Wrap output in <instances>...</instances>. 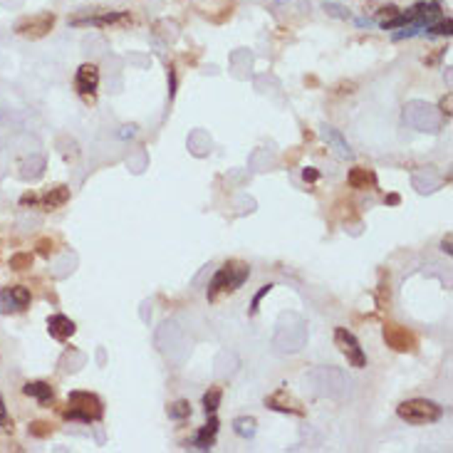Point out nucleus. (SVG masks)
Returning a JSON list of instances; mask_svg holds the SVG:
<instances>
[{"label": "nucleus", "instance_id": "f257e3e1", "mask_svg": "<svg viewBox=\"0 0 453 453\" xmlns=\"http://www.w3.org/2000/svg\"><path fill=\"white\" fill-rule=\"evenodd\" d=\"M248 277H250V268L248 263H241V260H228V263L211 277V283H208V302H216L221 295H233L243 288Z\"/></svg>", "mask_w": 453, "mask_h": 453}, {"label": "nucleus", "instance_id": "f03ea898", "mask_svg": "<svg viewBox=\"0 0 453 453\" xmlns=\"http://www.w3.org/2000/svg\"><path fill=\"white\" fill-rule=\"evenodd\" d=\"M67 421H82V424H95L104 416V404L92 391H70L67 396V409L62 412Z\"/></svg>", "mask_w": 453, "mask_h": 453}, {"label": "nucleus", "instance_id": "7ed1b4c3", "mask_svg": "<svg viewBox=\"0 0 453 453\" xmlns=\"http://www.w3.org/2000/svg\"><path fill=\"white\" fill-rule=\"evenodd\" d=\"M396 416L412 426H429L443 418V406L431 399H406L396 406Z\"/></svg>", "mask_w": 453, "mask_h": 453}, {"label": "nucleus", "instance_id": "20e7f679", "mask_svg": "<svg viewBox=\"0 0 453 453\" xmlns=\"http://www.w3.org/2000/svg\"><path fill=\"white\" fill-rule=\"evenodd\" d=\"M382 337H384V344L389 349H394L399 354H414L418 349V340L412 330H406L401 324L396 322H387L382 330Z\"/></svg>", "mask_w": 453, "mask_h": 453}, {"label": "nucleus", "instance_id": "39448f33", "mask_svg": "<svg viewBox=\"0 0 453 453\" xmlns=\"http://www.w3.org/2000/svg\"><path fill=\"white\" fill-rule=\"evenodd\" d=\"M335 347L347 357V362L354 367V369H364L367 367L364 349H362L359 340L347 330V327H335Z\"/></svg>", "mask_w": 453, "mask_h": 453}, {"label": "nucleus", "instance_id": "423d86ee", "mask_svg": "<svg viewBox=\"0 0 453 453\" xmlns=\"http://www.w3.org/2000/svg\"><path fill=\"white\" fill-rule=\"evenodd\" d=\"M55 28V12H37V15H28V18L15 23V33L28 40H40Z\"/></svg>", "mask_w": 453, "mask_h": 453}, {"label": "nucleus", "instance_id": "0eeeda50", "mask_svg": "<svg viewBox=\"0 0 453 453\" xmlns=\"http://www.w3.org/2000/svg\"><path fill=\"white\" fill-rule=\"evenodd\" d=\"M265 406H268V409H272V412L290 414V416H305V406L295 399V396L290 394L285 387L275 389L272 394L265 396Z\"/></svg>", "mask_w": 453, "mask_h": 453}, {"label": "nucleus", "instance_id": "6e6552de", "mask_svg": "<svg viewBox=\"0 0 453 453\" xmlns=\"http://www.w3.org/2000/svg\"><path fill=\"white\" fill-rule=\"evenodd\" d=\"M30 302H33V295H30V290L25 285H10V288L0 293V307H3L6 315L28 310Z\"/></svg>", "mask_w": 453, "mask_h": 453}, {"label": "nucleus", "instance_id": "1a4fd4ad", "mask_svg": "<svg viewBox=\"0 0 453 453\" xmlns=\"http://www.w3.org/2000/svg\"><path fill=\"white\" fill-rule=\"evenodd\" d=\"M97 87H100V67L95 62H84L75 75V89L84 100H95Z\"/></svg>", "mask_w": 453, "mask_h": 453}, {"label": "nucleus", "instance_id": "9d476101", "mask_svg": "<svg viewBox=\"0 0 453 453\" xmlns=\"http://www.w3.org/2000/svg\"><path fill=\"white\" fill-rule=\"evenodd\" d=\"M129 20V12H102V15H87V18H72V25H95V28H112Z\"/></svg>", "mask_w": 453, "mask_h": 453}, {"label": "nucleus", "instance_id": "9b49d317", "mask_svg": "<svg viewBox=\"0 0 453 453\" xmlns=\"http://www.w3.org/2000/svg\"><path fill=\"white\" fill-rule=\"evenodd\" d=\"M75 322H72L70 317H65V315H53V317H48V332L53 340L57 342H67L72 335H75Z\"/></svg>", "mask_w": 453, "mask_h": 453}, {"label": "nucleus", "instance_id": "f8f14e48", "mask_svg": "<svg viewBox=\"0 0 453 453\" xmlns=\"http://www.w3.org/2000/svg\"><path fill=\"white\" fill-rule=\"evenodd\" d=\"M23 394L45 406V404H53L55 389H53V384H48V382H28L23 387Z\"/></svg>", "mask_w": 453, "mask_h": 453}, {"label": "nucleus", "instance_id": "ddd939ff", "mask_svg": "<svg viewBox=\"0 0 453 453\" xmlns=\"http://www.w3.org/2000/svg\"><path fill=\"white\" fill-rule=\"evenodd\" d=\"M347 183H349V189H357V191L374 189V186H377V176H374V171L362 169V166H354V169L347 174Z\"/></svg>", "mask_w": 453, "mask_h": 453}, {"label": "nucleus", "instance_id": "4468645a", "mask_svg": "<svg viewBox=\"0 0 453 453\" xmlns=\"http://www.w3.org/2000/svg\"><path fill=\"white\" fill-rule=\"evenodd\" d=\"M67 201H70V189L67 186H55V189H50L48 194L42 196V198H37V203H40L45 211H55V208H59V206H65Z\"/></svg>", "mask_w": 453, "mask_h": 453}, {"label": "nucleus", "instance_id": "2eb2a0df", "mask_svg": "<svg viewBox=\"0 0 453 453\" xmlns=\"http://www.w3.org/2000/svg\"><path fill=\"white\" fill-rule=\"evenodd\" d=\"M216 434H218V418H216V414H211L208 424L196 434L194 446L201 448V451H208V448H213V443H216Z\"/></svg>", "mask_w": 453, "mask_h": 453}, {"label": "nucleus", "instance_id": "dca6fc26", "mask_svg": "<svg viewBox=\"0 0 453 453\" xmlns=\"http://www.w3.org/2000/svg\"><path fill=\"white\" fill-rule=\"evenodd\" d=\"M322 134H324V139H327V142H330L332 147L340 151V156H347V159L352 156V149H349V144L344 142V136H342L337 129H332V127H324Z\"/></svg>", "mask_w": 453, "mask_h": 453}, {"label": "nucleus", "instance_id": "f3484780", "mask_svg": "<svg viewBox=\"0 0 453 453\" xmlns=\"http://www.w3.org/2000/svg\"><path fill=\"white\" fill-rule=\"evenodd\" d=\"M233 431H236L241 438H253L255 431H258V421L253 416H238L233 418Z\"/></svg>", "mask_w": 453, "mask_h": 453}, {"label": "nucleus", "instance_id": "a211bd4d", "mask_svg": "<svg viewBox=\"0 0 453 453\" xmlns=\"http://www.w3.org/2000/svg\"><path fill=\"white\" fill-rule=\"evenodd\" d=\"M221 399H223V389L221 387H211L203 394V412L211 416V414H216L218 412V406H221Z\"/></svg>", "mask_w": 453, "mask_h": 453}, {"label": "nucleus", "instance_id": "6ab92c4d", "mask_svg": "<svg viewBox=\"0 0 453 453\" xmlns=\"http://www.w3.org/2000/svg\"><path fill=\"white\" fill-rule=\"evenodd\" d=\"M169 416L171 418H176V421H183V418H189L191 416V404L189 401H176V404H171L169 406Z\"/></svg>", "mask_w": 453, "mask_h": 453}, {"label": "nucleus", "instance_id": "aec40b11", "mask_svg": "<svg viewBox=\"0 0 453 453\" xmlns=\"http://www.w3.org/2000/svg\"><path fill=\"white\" fill-rule=\"evenodd\" d=\"M28 268H33V255L30 253H15L10 258V270L23 272V270H28Z\"/></svg>", "mask_w": 453, "mask_h": 453}, {"label": "nucleus", "instance_id": "412c9836", "mask_svg": "<svg viewBox=\"0 0 453 453\" xmlns=\"http://www.w3.org/2000/svg\"><path fill=\"white\" fill-rule=\"evenodd\" d=\"M30 436H35V438H48L50 434H53V424H50V421H33V424H30Z\"/></svg>", "mask_w": 453, "mask_h": 453}, {"label": "nucleus", "instance_id": "4be33fe9", "mask_svg": "<svg viewBox=\"0 0 453 453\" xmlns=\"http://www.w3.org/2000/svg\"><path fill=\"white\" fill-rule=\"evenodd\" d=\"M35 248H37V253H40L42 258H50V255L55 253V241H53V238H40V241L35 243Z\"/></svg>", "mask_w": 453, "mask_h": 453}, {"label": "nucleus", "instance_id": "5701e85b", "mask_svg": "<svg viewBox=\"0 0 453 453\" xmlns=\"http://www.w3.org/2000/svg\"><path fill=\"white\" fill-rule=\"evenodd\" d=\"M272 288H275V285H272V283H268V285H263V288H260V293H258V295H255V297H253V307H250V312H253V315H255V312H258V305H260V300H263L265 295L270 293Z\"/></svg>", "mask_w": 453, "mask_h": 453}, {"label": "nucleus", "instance_id": "b1692460", "mask_svg": "<svg viewBox=\"0 0 453 453\" xmlns=\"http://www.w3.org/2000/svg\"><path fill=\"white\" fill-rule=\"evenodd\" d=\"M451 104H453V95L448 92V95L441 100V112L446 114V119H451Z\"/></svg>", "mask_w": 453, "mask_h": 453}, {"label": "nucleus", "instance_id": "393cba45", "mask_svg": "<svg viewBox=\"0 0 453 453\" xmlns=\"http://www.w3.org/2000/svg\"><path fill=\"white\" fill-rule=\"evenodd\" d=\"M0 426H6V429L12 431V424L8 426V409H6V401H3V396H0Z\"/></svg>", "mask_w": 453, "mask_h": 453}, {"label": "nucleus", "instance_id": "a878e982", "mask_svg": "<svg viewBox=\"0 0 453 453\" xmlns=\"http://www.w3.org/2000/svg\"><path fill=\"white\" fill-rule=\"evenodd\" d=\"M451 241H453V236H451V233H446V238H443V241H441V250H443V253H446V255H451V253H453Z\"/></svg>", "mask_w": 453, "mask_h": 453}, {"label": "nucleus", "instance_id": "bb28decb", "mask_svg": "<svg viewBox=\"0 0 453 453\" xmlns=\"http://www.w3.org/2000/svg\"><path fill=\"white\" fill-rule=\"evenodd\" d=\"M302 178H305V181H317L320 174L315 169H305V171H302Z\"/></svg>", "mask_w": 453, "mask_h": 453}, {"label": "nucleus", "instance_id": "cd10ccee", "mask_svg": "<svg viewBox=\"0 0 453 453\" xmlns=\"http://www.w3.org/2000/svg\"><path fill=\"white\" fill-rule=\"evenodd\" d=\"M387 203H399V196H396V194H394V196H389Z\"/></svg>", "mask_w": 453, "mask_h": 453}]
</instances>
